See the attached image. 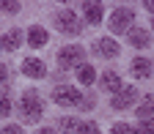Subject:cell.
I'll return each instance as SVG.
<instances>
[{
	"label": "cell",
	"mask_w": 154,
	"mask_h": 134,
	"mask_svg": "<svg viewBox=\"0 0 154 134\" xmlns=\"http://www.w3.org/2000/svg\"><path fill=\"white\" fill-rule=\"evenodd\" d=\"M52 101L61 104V107H80L83 96H80V90L72 88V85H58V88L52 90Z\"/></svg>",
	"instance_id": "2"
},
{
	"label": "cell",
	"mask_w": 154,
	"mask_h": 134,
	"mask_svg": "<svg viewBox=\"0 0 154 134\" xmlns=\"http://www.w3.org/2000/svg\"><path fill=\"white\" fill-rule=\"evenodd\" d=\"M38 134H55L52 129H42V131H38Z\"/></svg>",
	"instance_id": "26"
},
{
	"label": "cell",
	"mask_w": 154,
	"mask_h": 134,
	"mask_svg": "<svg viewBox=\"0 0 154 134\" xmlns=\"http://www.w3.org/2000/svg\"><path fill=\"white\" fill-rule=\"evenodd\" d=\"M58 126H61V131H66V134H74L77 129H80V123H77L74 118H61V123H58Z\"/></svg>",
	"instance_id": "17"
},
{
	"label": "cell",
	"mask_w": 154,
	"mask_h": 134,
	"mask_svg": "<svg viewBox=\"0 0 154 134\" xmlns=\"http://www.w3.org/2000/svg\"><path fill=\"white\" fill-rule=\"evenodd\" d=\"M113 134H138V129H132L129 123H116L113 126Z\"/></svg>",
	"instance_id": "21"
},
{
	"label": "cell",
	"mask_w": 154,
	"mask_h": 134,
	"mask_svg": "<svg viewBox=\"0 0 154 134\" xmlns=\"http://www.w3.org/2000/svg\"><path fill=\"white\" fill-rule=\"evenodd\" d=\"M83 14H85L88 25H99L102 16H105V6L102 3H83Z\"/></svg>",
	"instance_id": "9"
},
{
	"label": "cell",
	"mask_w": 154,
	"mask_h": 134,
	"mask_svg": "<svg viewBox=\"0 0 154 134\" xmlns=\"http://www.w3.org/2000/svg\"><path fill=\"white\" fill-rule=\"evenodd\" d=\"M0 134H22V131H19V126H6Z\"/></svg>",
	"instance_id": "24"
},
{
	"label": "cell",
	"mask_w": 154,
	"mask_h": 134,
	"mask_svg": "<svg viewBox=\"0 0 154 134\" xmlns=\"http://www.w3.org/2000/svg\"><path fill=\"white\" fill-rule=\"evenodd\" d=\"M77 134H99V126H96L94 121H85V123H80Z\"/></svg>",
	"instance_id": "19"
},
{
	"label": "cell",
	"mask_w": 154,
	"mask_h": 134,
	"mask_svg": "<svg viewBox=\"0 0 154 134\" xmlns=\"http://www.w3.org/2000/svg\"><path fill=\"white\" fill-rule=\"evenodd\" d=\"M138 118H140V123L154 118V96H146L143 99V104L138 107Z\"/></svg>",
	"instance_id": "15"
},
{
	"label": "cell",
	"mask_w": 154,
	"mask_h": 134,
	"mask_svg": "<svg viewBox=\"0 0 154 134\" xmlns=\"http://www.w3.org/2000/svg\"><path fill=\"white\" fill-rule=\"evenodd\" d=\"M94 49L99 52L102 57H119V55H121V47H119V41H116V38H110V36L99 38V41L94 44Z\"/></svg>",
	"instance_id": "7"
},
{
	"label": "cell",
	"mask_w": 154,
	"mask_h": 134,
	"mask_svg": "<svg viewBox=\"0 0 154 134\" xmlns=\"http://www.w3.org/2000/svg\"><path fill=\"white\" fill-rule=\"evenodd\" d=\"M138 134H154V123L151 121H143L140 129H138Z\"/></svg>",
	"instance_id": "22"
},
{
	"label": "cell",
	"mask_w": 154,
	"mask_h": 134,
	"mask_svg": "<svg viewBox=\"0 0 154 134\" xmlns=\"http://www.w3.org/2000/svg\"><path fill=\"white\" fill-rule=\"evenodd\" d=\"M42 112H44V104H42V99H38V93L36 90L22 93V99H19V118H22L25 123H36L38 118H42Z\"/></svg>",
	"instance_id": "1"
},
{
	"label": "cell",
	"mask_w": 154,
	"mask_h": 134,
	"mask_svg": "<svg viewBox=\"0 0 154 134\" xmlns=\"http://www.w3.org/2000/svg\"><path fill=\"white\" fill-rule=\"evenodd\" d=\"M55 25H58V30H61V33H69V36H77V33L83 30V25H80V19H77V14L69 11V8H63V11L55 14Z\"/></svg>",
	"instance_id": "5"
},
{
	"label": "cell",
	"mask_w": 154,
	"mask_h": 134,
	"mask_svg": "<svg viewBox=\"0 0 154 134\" xmlns=\"http://www.w3.org/2000/svg\"><path fill=\"white\" fill-rule=\"evenodd\" d=\"M127 38H129V44L138 47V49H143V47L151 44V36H149V30H143V28H129Z\"/></svg>",
	"instance_id": "11"
},
{
	"label": "cell",
	"mask_w": 154,
	"mask_h": 134,
	"mask_svg": "<svg viewBox=\"0 0 154 134\" xmlns=\"http://www.w3.org/2000/svg\"><path fill=\"white\" fill-rule=\"evenodd\" d=\"M143 6H146V11H151V16H154V0H146Z\"/></svg>",
	"instance_id": "25"
},
{
	"label": "cell",
	"mask_w": 154,
	"mask_h": 134,
	"mask_svg": "<svg viewBox=\"0 0 154 134\" xmlns=\"http://www.w3.org/2000/svg\"><path fill=\"white\" fill-rule=\"evenodd\" d=\"M19 44H22V30H8L0 38V49H6V52H14Z\"/></svg>",
	"instance_id": "14"
},
{
	"label": "cell",
	"mask_w": 154,
	"mask_h": 134,
	"mask_svg": "<svg viewBox=\"0 0 154 134\" xmlns=\"http://www.w3.org/2000/svg\"><path fill=\"white\" fill-rule=\"evenodd\" d=\"M22 74L33 77V80H42V77L47 74V66L38 60V57H25V60H22Z\"/></svg>",
	"instance_id": "8"
},
{
	"label": "cell",
	"mask_w": 154,
	"mask_h": 134,
	"mask_svg": "<svg viewBox=\"0 0 154 134\" xmlns=\"http://www.w3.org/2000/svg\"><path fill=\"white\" fill-rule=\"evenodd\" d=\"M47 38H50V33H47L42 25H33V28L28 30V44L36 47V49H38V47H44V44H47Z\"/></svg>",
	"instance_id": "13"
},
{
	"label": "cell",
	"mask_w": 154,
	"mask_h": 134,
	"mask_svg": "<svg viewBox=\"0 0 154 134\" xmlns=\"http://www.w3.org/2000/svg\"><path fill=\"white\" fill-rule=\"evenodd\" d=\"M129 71H132V77H138V80H146V77H151V71H154V63L146 60V57H135Z\"/></svg>",
	"instance_id": "10"
},
{
	"label": "cell",
	"mask_w": 154,
	"mask_h": 134,
	"mask_svg": "<svg viewBox=\"0 0 154 134\" xmlns=\"http://www.w3.org/2000/svg\"><path fill=\"white\" fill-rule=\"evenodd\" d=\"M99 85H102L105 90H110L113 96H116V93H119V90L124 88V85H121V77L116 74V71H105V74L99 77Z\"/></svg>",
	"instance_id": "12"
},
{
	"label": "cell",
	"mask_w": 154,
	"mask_h": 134,
	"mask_svg": "<svg viewBox=\"0 0 154 134\" xmlns=\"http://www.w3.org/2000/svg\"><path fill=\"white\" fill-rule=\"evenodd\" d=\"M77 80H80V85H91V82L96 80L94 66H91V63H83L80 68H77Z\"/></svg>",
	"instance_id": "16"
},
{
	"label": "cell",
	"mask_w": 154,
	"mask_h": 134,
	"mask_svg": "<svg viewBox=\"0 0 154 134\" xmlns=\"http://www.w3.org/2000/svg\"><path fill=\"white\" fill-rule=\"evenodd\" d=\"M0 11H6V14H17V11H19V3H14V0H0Z\"/></svg>",
	"instance_id": "20"
},
{
	"label": "cell",
	"mask_w": 154,
	"mask_h": 134,
	"mask_svg": "<svg viewBox=\"0 0 154 134\" xmlns=\"http://www.w3.org/2000/svg\"><path fill=\"white\" fill-rule=\"evenodd\" d=\"M80 107H83V109H91V107H94V99H91V96H83V101H80Z\"/></svg>",
	"instance_id": "23"
},
{
	"label": "cell",
	"mask_w": 154,
	"mask_h": 134,
	"mask_svg": "<svg viewBox=\"0 0 154 134\" xmlns=\"http://www.w3.org/2000/svg\"><path fill=\"white\" fill-rule=\"evenodd\" d=\"M6 115H11V99L8 93H0V118H6Z\"/></svg>",
	"instance_id": "18"
},
{
	"label": "cell",
	"mask_w": 154,
	"mask_h": 134,
	"mask_svg": "<svg viewBox=\"0 0 154 134\" xmlns=\"http://www.w3.org/2000/svg\"><path fill=\"white\" fill-rule=\"evenodd\" d=\"M3 77H6V68H3V66H0V82H3Z\"/></svg>",
	"instance_id": "27"
},
{
	"label": "cell",
	"mask_w": 154,
	"mask_h": 134,
	"mask_svg": "<svg viewBox=\"0 0 154 134\" xmlns=\"http://www.w3.org/2000/svg\"><path fill=\"white\" fill-rule=\"evenodd\" d=\"M135 99H138V90H135L132 85H127V88H121V90L110 99V104H113V109H127V107H132Z\"/></svg>",
	"instance_id": "6"
},
{
	"label": "cell",
	"mask_w": 154,
	"mask_h": 134,
	"mask_svg": "<svg viewBox=\"0 0 154 134\" xmlns=\"http://www.w3.org/2000/svg\"><path fill=\"white\" fill-rule=\"evenodd\" d=\"M132 22H135V11L132 8H116L113 14H110V30L113 33H129V28H132Z\"/></svg>",
	"instance_id": "3"
},
{
	"label": "cell",
	"mask_w": 154,
	"mask_h": 134,
	"mask_svg": "<svg viewBox=\"0 0 154 134\" xmlns=\"http://www.w3.org/2000/svg\"><path fill=\"white\" fill-rule=\"evenodd\" d=\"M151 28H154V16H151Z\"/></svg>",
	"instance_id": "28"
},
{
	"label": "cell",
	"mask_w": 154,
	"mask_h": 134,
	"mask_svg": "<svg viewBox=\"0 0 154 134\" xmlns=\"http://www.w3.org/2000/svg\"><path fill=\"white\" fill-rule=\"evenodd\" d=\"M83 60H85V49L77 47V44H69V47H63L61 52H58V63H61L63 68H72V66L80 68Z\"/></svg>",
	"instance_id": "4"
}]
</instances>
